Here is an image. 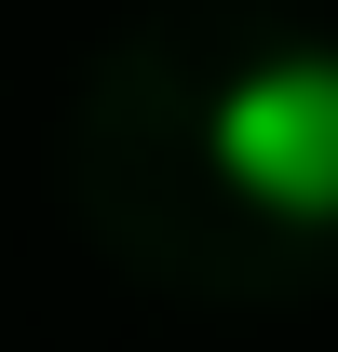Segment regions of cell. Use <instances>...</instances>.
Segmentation results:
<instances>
[{"label": "cell", "mask_w": 338, "mask_h": 352, "mask_svg": "<svg viewBox=\"0 0 338 352\" xmlns=\"http://www.w3.org/2000/svg\"><path fill=\"white\" fill-rule=\"evenodd\" d=\"M203 176L271 230H338V41H271L203 95Z\"/></svg>", "instance_id": "6da1fadb"}]
</instances>
